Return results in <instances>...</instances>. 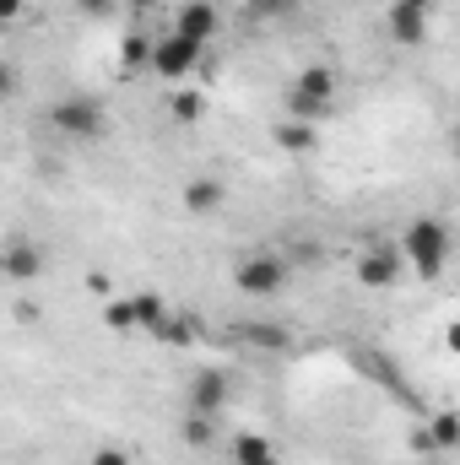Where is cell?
<instances>
[{"label": "cell", "instance_id": "obj_5", "mask_svg": "<svg viewBox=\"0 0 460 465\" xmlns=\"http://www.w3.org/2000/svg\"><path fill=\"white\" fill-rule=\"evenodd\" d=\"M223 401H228V373L223 368H201L195 384H190V406L212 417V411H223Z\"/></svg>", "mask_w": 460, "mask_h": 465}, {"label": "cell", "instance_id": "obj_12", "mask_svg": "<svg viewBox=\"0 0 460 465\" xmlns=\"http://www.w3.org/2000/svg\"><path fill=\"white\" fill-rule=\"evenodd\" d=\"M217 201H223V184L217 179H190L185 184V206L190 212H217Z\"/></svg>", "mask_w": 460, "mask_h": 465}, {"label": "cell", "instance_id": "obj_9", "mask_svg": "<svg viewBox=\"0 0 460 465\" xmlns=\"http://www.w3.org/2000/svg\"><path fill=\"white\" fill-rule=\"evenodd\" d=\"M390 38H395V44H423V38H428V11L395 5V11H390Z\"/></svg>", "mask_w": 460, "mask_h": 465}, {"label": "cell", "instance_id": "obj_23", "mask_svg": "<svg viewBox=\"0 0 460 465\" xmlns=\"http://www.w3.org/2000/svg\"><path fill=\"white\" fill-rule=\"evenodd\" d=\"M255 16H293V0H249Z\"/></svg>", "mask_w": 460, "mask_h": 465}, {"label": "cell", "instance_id": "obj_22", "mask_svg": "<svg viewBox=\"0 0 460 465\" xmlns=\"http://www.w3.org/2000/svg\"><path fill=\"white\" fill-rule=\"evenodd\" d=\"M152 60V44L146 38H125V71H135V65H146Z\"/></svg>", "mask_w": 460, "mask_h": 465}, {"label": "cell", "instance_id": "obj_13", "mask_svg": "<svg viewBox=\"0 0 460 465\" xmlns=\"http://www.w3.org/2000/svg\"><path fill=\"white\" fill-rule=\"evenodd\" d=\"M130 309H135V325H141V331H152V336H157V331H163V320H168V303H163V298H152V292L130 298Z\"/></svg>", "mask_w": 460, "mask_h": 465}, {"label": "cell", "instance_id": "obj_10", "mask_svg": "<svg viewBox=\"0 0 460 465\" xmlns=\"http://www.w3.org/2000/svg\"><path fill=\"white\" fill-rule=\"evenodd\" d=\"M238 341L265 347V351H287L293 347V331H287V325H265V320H255V325H238Z\"/></svg>", "mask_w": 460, "mask_h": 465}, {"label": "cell", "instance_id": "obj_7", "mask_svg": "<svg viewBox=\"0 0 460 465\" xmlns=\"http://www.w3.org/2000/svg\"><path fill=\"white\" fill-rule=\"evenodd\" d=\"M38 265H44V260H38V249H33V243H22V238H16V243H5V254H0V276H11V282H33V276H38Z\"/></svg>", "mask_w": 460, "mask_h": 465}, {"label": "cell", "instance_id": "obj_21", "mask_svg": "<svg viewBox=\"0 0 460 465\" xmlns=\"http://www.w3.org/2000/svg\"><path fill=\"white\" fill-rule=\"evenodd\" d=\"M185 444H212V417H206V411H190V422H185Z\"/></svg>", "mask_w": 460, "mask_h": 465}, {"label": "cell", "instance_id": "obj_2", "mask_svg": "<svg viewBox=\"0 0 460 465\" xmlns=\"http://www.w3.org/2000/svg\"><path fill=\"white\" fill-rule=\"evenodd\" d=\"M287 276H293V265H287V260H276V254L238 260V271H233L238 292H249V298H271V292H282V287H287Z\"/></svg>", "mask_w": 460, "mask_h": 465}, {"label": "cell", "instance_id": "obj_29", "mask_svg": "<svg viewBox=\"0 0 460 465\" xmlns=\"http://www.w3.org/2000/svg\"><path fill=\"white\" fill-rule=\"evenodd\" d=\"M401 5H412V11H428V5H434V0H401Z\"/></svg>", "mask_w": 460, "mask_h": 465}, {"label": "cell", "instance_id": "obj_31", "mask_svg": "<svg viewBox=\"0 0 460 465\" xmlns=\"http://www.w3.org/2000/svg\"><path fill=\"white\" fill-rule=\"evenodd\" d=\"M260 465H276V460H260Z\"/></svg>", "mask_w": 460, "mask_h": 465}, {"label": "cell", "instance_id": "obj_4", "mask_svg": "<svg viewBox=\"0 0 460 465\" xmlns=\"http://www.w3.org/2000/svg\"><path fill=\"white\" fill-rule=\"evenodd\" d=\"M157 76H185V71H195L201 65V44H190V38H163V44H152V60H146Z\"/></svg>", "mask_w": 460, "mask_h": 465}, {"label": "cell", "instance_id": "obj_14", "mask_svg": "<svg viewBox=\"0 0 460 465\" xmlns=\"http://www.w3.org/2000/svg\"><path fill=\"white\" fill-rule=\"evenodd\" d=\"M287 114L304 124V119H325V114H331V104H325V98H309V93H298V87H293V93H287Z\"/></svg>", "mask_w": 460, "mask_h": 465}, {"label": "cell", "instance_id": "obj_24", "mask_svg": "<svg viewBox=\"0 0 460 465\" xmlns=\"http://www.w3.org/2000/svg\"><path fill=\"white\" fill-rule=\"evenodd\" d=\"M76 5H82L87 16H115V5H119V0H76Z\"/></svg>", "mask_w": 460, "mask_h": 465}, {"label": "cell", "instance_id": "obj_17", "mask_svg": "<svg viewBox=\"0 0 460 465\" xmlns=\"http://www.w3.org/2000/svg\"><path fill=\"white\" fill-rule=\"evenodd\" d=\"M428 439H434V450H455V439H460L455 411H439V417H434V433H428Z\"/></svg>", "mask_w": 460, "mask_h": 465}, {"label": "cell", "instance_id": "obj_27", "mask_svg": "<svg viewBox=\"0 0 460 465\" xmlns=\"http://www.w3.org/2000/svg\"><path fill=\"white\" fill-rule=\"evenodd\" d=\"M11 16H22V0H0V27H5Z\"/></svg>", "mask_w": 460, "mask_h": 465}, {"label": "cell", "instance_id": "obj_1", "mask_svg": "<svg viewBox=\"0 0 460 465\" xmlns=\"http://www.w3.org/2000/svg\"><path fill=\"white\" fill-rule=\"evenodd\" d=\"M401 249H406V260L417 265V276H439V271H445V254H450V228L434 223V217H423V223L406 228Z\"/></svg>", "mask_w": 460, "mask_h": 465}, {"label": "cell", "instance_id": "obj_26", "mask_svg": "<svg viewBox=\"0 0 460 465\" xmlns=\"http://www.w3.org/2000/svg\"><path fill=\"white\" fill-rule=\"evenodd\" d=\"M5 93H16V71H11V65L0 60V98H5Z\"/></svg>", "mask_w": 460, "mask_h": 465}, {"label": "cell", "instance_id": "obj_15", "mask_svg": "<svg viewBox=\"0 0 460 465\" xmlns=\"http://www.w3.org/2000/svg\"><path fill=\"white\" fill-rule=\"evenodd\" d=\"M233 460H238V465H260V460H271V444H265L260 433H244V439L233 444Z\"/></svg>", "mask_w": 460, "mask_h": 465}, {"label": "cell", "instance_id": "obj_11", "mask_svg": "<svg viewBox=\"0 0 460 465\" xmlns=\"http://www.w3.org/2000/svg\"><path fill=\"white\" fill-rule=\"evenodd\" d=\"M293 87L309 93V98H325V104H331V98H336V71H331V65H309Z\"/></svg>", "mask_w": 460, "mask_h": 465}, {"label": "cell", "instance_id": "obj_20", "mask_svg": "<svg viewBox=\"0 0 460 465\" xmlns=\"http://www.w3.org/2000/svg\"><path fill=\"white\" fill-rule=\"evenodd\" d=\"M104 320H109V331H135V309H130V298H109V309H104Z\"/></svg>", "mask_w": 460, "mask_h": 465}, {"label": "cell", "instance_id": "obj_16", "mask_svg": "<svg viewBox=\"0 0 460 465\" xmlns=\"http://www.w3.org/2000/svg\"><path fill=\"white\" fill-rule=\"evenodd\" d=\"M276 141H282L287 152H309V146H315V130H309V124H298V119H287V124L276 130Z\"/></svg>", "mask_w": 460, "mask_h": 465}, {"label": "cell", "instance_id": "obj_30", "mask_svg": "<svg viewBox=\"0 0 460 465\" xmlns=\"http://www.w3.org/2000/svg\"><path fill=\"white\" fill-rule=\"evenodd\" d=\"M135 5H152V0H135Z\"/></svg>", "mask_w": 460, "mask_h": 465}, {"label": "cell", "instance_id": "obj_18", "mask_svg": "<svg viewBox=\"0 0 460 465\" xmlns=\"http://www.w3.org/2000/svg\"><path fill=\"white\" fill-rule=\"evenodd\" d=\"M201 114H206V98H201V93H174V119L195 124Z\"/></svg>", "mask_w": 460, "mask_h": 465}, {"label": "cell", "instance_id": "obj_3", "mask_svg": "<svg viewBox=\"0 0 460 465\" xmlns=\"http://www.w3.org/2000/svg\"><path fill=\"white\" fill-rule=\"evenodd\" d=\"M55 124H60L65 135H76V141H93V135H104V104H93V98H65V104H55Z\"/></svg>", "mask_w": 460, "mask_h": 465}, {"label": "cell", "instance_id": "obj_25", "mask_svg": "<svg viewBox=\"0 0 460 465\" xmlns=\"http://www.w3.org/2000/svg\"><path fill=\"white\" fill-rule=\"evenodd\" d=\"M412 450H417V455H439V450H434V439H428V433H423V428H417V433H412Z\"/></svg>", "mask_w": 460, "mask_h": 465}, {"label": "cell", "instance_id": "obj_6", "mask_svg": "<svg viewBox=\"0 0 460 465\" xmlns=\"http://www.w3.org/2000/svg\"><path fill=\"white\" fill-rule=\"evenodd\" d=\"M212 33H217V11H212V0H190V5L179 11V38L206 44Z\"/></svg>", "mask_w": 460, "mask_h": 465}, {"label": "cell", "instance_id": "obj_19", "mask_svg": "<svg viewBox=\"0 0 460 465\" xmlns=\"http://www.w3.org/2000/svg\"><path fill=\"white\" fill-rule=\"evenodd\" d=\"M157 336H168V341H174V347H190V341H195V336H201V325H190V320H174V314H168V320H163V331H157Z\"/></svg>", "mask_w": 460, "mask_h": 465}, {"label": "cell", "instance_id": "obj_8", "mask_svg": "<svg viewBox=\"0 0 460 465\" xmlns=\"http://www.w3.org/2000/svg\"><path fill=\"white\" fill-rule=\"evenodd\" d=\"M395 271H401V260H395L390 249H368V254L357 260V282H363V287H390Z\"/></svg>", "mask_w": 460, "mask_h": 465}, {"label": "cell", "instance_id": "obj_28", "mask_svg": "<svg viewBox=\"0 0 460 465\" xmlns=\"http://www.w3.org/2000/svg\"><path fill=\"white\" fill-rule=\"evenodd\" d=\"M93 465H130V460H125L119 450H98V460H93Z\"/></svg>", "mask_w": 460, "mask_h": 465}]
</instances>
